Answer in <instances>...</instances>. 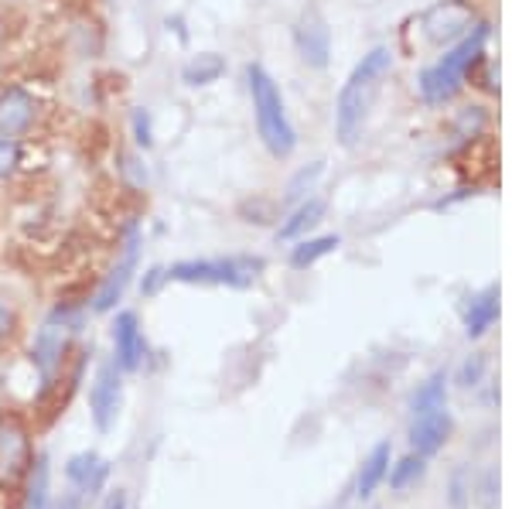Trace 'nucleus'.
Listing matches in <instances>:
<instances>
[{
  "instance_id": "f257e3e1",
  "label": "nucleus",
  "mask_w": 512,
  "mask_h": 509,
  "mask_svg": "<svg viewBox=\"0 0 512 509\" xmlns=\"http://www.w3.org/2000/svg\"><path fill=\"white\" fill-rule=\"evenodd\" d=\"M390 69H393L390 48H373L369 55H362V62L355 65L352 76L345 79L342 93H338V106H335V130L345 147H352L359 141L379 86H383V79L390 76Z\"/></svg>"
},
{
  "instance_id": "f03ea898",
  "label": "nucleus",
  "mask_w": 512,
  "mask_h": 509,
  "mask_svg": "<svg viewBox=\"0 0 512 509\" xmlns=\"http://www.w3.org/2000/svg\"><path fill=\"white\" fill-rule=\"evenodd\" d=\"M246 82H250V96H253L256 130H260L267 151L274 154V158H291L297 147V134H294L291 117H287L280 86L263 65H250V69H246Z\"/></svg>"
},
{
  "instance_id": "7ed1b4c3",
  "label": "nucleus",
  "mask_w": 512,
  "mask_h": 509,
  "mask_svg": "<svg viewBox=\"0 0 512 509\" xmlns=\"http://www.w3.org/2000/svg\"><path fill=\"white\" fill-rule=\"evenodd\" d=\"M489 38V28L478 24L468 38H461V45H454L441 62H434L431 69L420 72V93L427 103H448L465 82V72L472 69V62L482 55V45Z\"/></svg>"
},
{
  "instance_id": "20e7f679",
  "label": "nucleus",
  "mask_w": 512,
  "mask_h": 509,
  "mask_svg": "<svg viewBox=\"0 0 512 509\" xmlns=\"http://www.w3.org/2000/svg\"><path fill=\"white\" fill-rule=\"evenodd\" d=\"M168 281L178 284H219V287H250L263 274L260 257H202L178 260L168 270Z\"/></svg>"
},
{
  "instance_id": "39448f33",
  "label": "nucleus",
  "mask_w": 512,
  "mask_h": 509,
  "mask_svg": "<svg viewBox=\"0 0 512 509\" xmlns=\"http://www.w3.org/2000/svg\"><path fill=\"white\" fill-rule=\"evenodd\" d=\"M76 332H79V311H72V308H55L52 315L41 322V328L35 332V342H31V363L38 366V373L45 376V380H52V373L62 366Z\"/></svg>"
},
{
  "instance_id": "423d86ee",
  "label": "nucleus",
  "mask_w": 512,
  "mask_h": 509,
  "mask_svg": "<svg viewBox=\"0 0 512 509\" xmlns=\"http://www.w3.org/2000/svg\"><path fill=\"white\" fill-rule=\"evenodd\" d=\"M123 410V369L113 363H103L93 376L89 387V417H93L96 431H113Z\"/></svg>"
},
{
  "instance_id": "0eeeda50",
  "label": "nucleus",
  "mask_w": 512,
  "mask_h": 509,
  "mask_svg": "<svg viewBox=\"0 0 512 509\" xmlns=\"http://www.w3.org/2000/svg\"><path fill=\"white\" fill-rule=\"evenodd\" d=\"M147 359V342H144V328L134 311H120L113 318V363L123 373H137Z\"/></svg>"
},
{
  "instance_id": "6e6552de",
  "label": "nucleus",
  "mask_w": 512,
  "mask_h": 509,
  "mask_svg": "<svg viewBox=\"0 0 512 509\" xmlns=\"http://www.w3.org/2000/svg\"><path fill=\"white\" fill-rule=\"evenodd\" d=\"M137 246H140L137 236L130 233V240L123 243L120 260L113 264L110 274L103 277V284H99V291L93 298V311H99V315L113 311V308H117V301L127 294V287H130V281H134V274H137Z\"/></svg>"
},
{
  "instance_id": "1a4fd4ad",
  "label": "nucleus",
  "mask_w": 512,
  "mask_h": 509,
  "mask_svg": "<svg viewBox=\"0 0 512 509\" xmlns=\"http://www.w3.org/2000/svg\"><path fill=\"white\" fill-rule=\"evenodd\" d=\"M65 479H69V489L79 492L82 499H96V492L106 486L110 479V462L99 458L96 451H79L65 462Z\"/></svg>"
},
{
  "instance_id": "9d476101",
  "label": "nucleus",
  "mask_w": 512,
  "mask_h": 509,
  "mask_svg": "<svg viewBox=\"0 0 512 509\" xmlns=\"http://www.w3.org/2000/svg\"><path fill=\"white\" fill-rule=\"evenodd\" d=\"M451 414L448 407H431V410H417L414 414V424H410V441H414L417 455H434V451L444 448V441L451 438Z\"/></svg>"
},
{
  "instance_id": "9b49d317",
  "label": "nucleus",
  "mask_w": 512,
  "mask_h": 509,
  "mask_svg": "<svg viewBox=\"0 0 512 509\" xmlns=\"http://www.w3.org/2000/svg\"><path fill=\"white\" fill-rule=\"evenodd\" d=\"M297 52H301V59L308 65H315V69H325V65H328L332 35H328L325 21H321L315 11L304 14V21L297 24Z\"/></svg>"
},
{
  "instance_id": "f8f14e48",
  "label": "nucleus",
  "mask_w": 512,
  "mask_h": 509,
  "mask_svg": "<svg viewBox=\"0 0 512 509\" xmlns=\"http://www.w3.org/2000/svg\"><path fill=\"white\" fill-rule=\"evenodd\" d=\"M31 120H35V100L24 89H7L0 96V137L18 141V134L31 127Z\"/></svg>"
},
{
  "instance_id": "ddd939ff",
  "label": "nucleus",
  "mask_w": 512,
  "mask_h": 509,
  "mask_svg": "<svg viewBox=\"0 0 512 509\" xmlns=\"http://www.w3.org/2000/svg\"><path fill=\"white\" fill-rule=\"evenodd\" d=\"M390 441H379V445L369 451L366 462L359 469V479H355V496L359 499H369L373 492L383 486V479L390 475Z\"/></svg>"
},
{
  "instance_id": "4468645a",
  "label": "nucleus",
  "mask_w": 512,
  "mask_h": 509,
  "mask_svg": "<svg viewBox=\"0 0 512 509\" xmlns=\"http://www.w3.org/2000/svg\"><path fill=\"white\" fill-rule=\"evenodd\" d=\"M495 315H499V287H485L482 294H475V298H468V308H465V332L468 339H478V335L485 332Z\"/></svg>"
},
{
  "instance_id": "2eb2a0df",
  "label": "nucleus",
  "mask_w": 512,
  "mask_h": 509,
  "mask_svg": "<svg viewBox=\"0 0 512 509\" xmlns=\"http://www.w3.org/2000/svg\"><path fill=\"white\" fill-rule=\"evenodd\" d=\"M424 24H427L431 41H444V38H454L458 31H465L468 24H472V14L461 4H444V7H434Z\"/></svg>"
},
{
  "instance_id": "dca6fc26",
  "label": "nucleus",
  "mask_w": 512,
  "mask_h": 509,
  "mask_svg": "<svg viewBox=\"0 0 512 509\" xmlns=\"http://www.w3.org/2000/svg\"><path fill=\"white\" fill-rule=\"evenodd\" d=\"M226 76V59L216 52H202L195 55L192 62L181 69V79H185V86H212V82H219Z\"/></svg>"
},
{
  "instance_id": "f3484780",
  "label": "nucleus",
  "mask_w": 512,
  "mask_h": 509,
  "mask_svg": "<svg viewBox=\"0 0 512 509\" xmlns=\"http://www.w3.org/2000/svg\"><path fill=\"white\" fill-rule=\"evenodd\" d=\"M24 509H52V486H48V458L38 455L28 472V489H24Z\"/></svg>"
},
{
  "instance_id": "a211bd4d",
  "label": "nucleus",
  "mask_w": 512,
  "mask_h": 509,
  "mask_svg": "<svg viewBox=\"0 0 512 509\" xmlns=\"http://www.w3.org/2000/svg\"><path fill=\"white\" fill-rule=\"evenodd\" d=\"M321 216H325V202H321V199L301 202V205H297V209L291 212V219H287V223L277 229V236H280V240H297V236H304L311 226H318V223H321Z\"/></svg>"
},
{
  "instance_id": "6ab92c4d",
  "label": "nucleus",
  "mask_w": 512,
  "mask_h": 509,
  "mask_svg": "<svg viewBox=\"0 0 512 509\" xmlns=\"http://www.w3.org/2000/svg\"><path fill=\"white\" fill-rule=\"evenodd\" d=\"M338 236H315V240H301L291 250V267L297 270H304V267H311V264H318L321 257H328L332 250H338Z\"/></svg>"
},
{
  "instance_id": "aec40b11",
  "label": "nucleus",
  "mask_w": 512,
  "mask_h": 509,
  "mask_svg": "<svg viewBox=\"0 0 512 509\" xmlns=\"http://www.w3.org/2000/svg\"><path fill=\"white\" fill-rule=\"evenodd\" d=\"M420 475H424V455H410V458H403L400 465H393V472H390V486L393 489H407L410 482H417Z\"/></svg>"
},
{
  "instance_id": "412c9836",
  "label": "nucleus",
  "mask_w": 512,
  "mask_h": 509,
  "mask_svg": "<svg viewBox=\"0 0 512 509\" xmlns=\"http://www.w3.org/2000/svg\"><path fill=\"white\" fill-rule=\"evenodd\" d=\"M444 404V373H434L424 387L417 390L414 397V414L417 410H431V407H441Z\"/></svg>"
},
{
  "instance_id": "4be33fe9",
  "label": "nucleus",
  "mask_w": 512,
  "mask_h": 509,
  "mask_svg": "<svg viewBox=\"0 0 512 509\" xmlns=\"http://www.w3.org/2000/svg\"><path fill=\"white\" fill-rule=\"evenodd\" d=\"M134 134H137V144H140V147H151V144H154V134H151V113H147V110H134Z\"/></svg>"
},
{
  "instance_id": "5701e85b",
  "label": "nucleus",
  "mask_w": 512,
  "mask_h": 509,
  "mask_svg": "<svg viewBox=\"0 0 512 509\" xmlns=\"http://www.w3.org/2000/svg\"><path fill=\"white\" fill-rule=\"evenodd\" d=\"M18 164V141L14 137H0V178Z\"/></svg>"
},
{
  "instance_id": "b1692460",
  "label": "nucleus",
  "mask_w": 512,
  "mask_h": 509,
  "mask_svg": "<svg viewBox=\"0 0 512 509\" xmlns=\"http://www.w3.org/2000/svg\"><path fill=\"white\" fill-rule=\"evenodd\" d=\"M321 171H325V168H321V161H318V164H311V168H304L301 175H297L294 182H291V188H287V192H291V199H294V195H301L304 188L315 185V178L321 175Z\"/></svg>"
},
{
  "instance_id": "393cba45",
  "label": "nucleus",
  "mask_w": 512,
  "mask_h": 509,
  "mask_svg": "<svg viewBox=\"0 0 512 509\" xmlns=\"http://www.w3.org/2000/svg\"><path fill=\"white\" fill-rule=\"evenodd\" d=\"M99 509H130L127 489H110V492H106L103 503H99Z\"/></svg>"
},
{
  "instance_id": "a878e982",
  "label": "nucleus",
  "mask_w": 512,
  "mask_h": 509,
  "mask_svg": "<svg viewBox=\"0 0 512 509\" xmlns=\"http://www.w3.org/2000/svg\"><path fill=\"white\" fill-rule=\"evenodd\" d=\"M161 281H168L164 267H151V270H147V277H144V294H154V291H158V284H161Z\"/></svg>"
},
{
  "instance_id": "bb28decb",
  "label": "nucleus",
  "mask_w": 512,
  "mask_h": 509,
  "mask_svg": "<svg viewBox=\"0 0 512 509\" xmlns=\"http://www.w3.org/2000/svg\"><path fill=\"white\" fill-rule=\"evenodd\" d=\"M89 503H86V499H82L79 496V492H65V496H62V503H59V509H86Z\"/></svg>"
},
{
  "instance_id": "cd10ccee",
  "label": "nucleus",
  "mask_w": 512,
  "mask_h": 509,
  "mask_svg": "<svg viewBox=\"0 0 512 509\" xmlns=\"http://www.w3.org/2000/svg\"><path fill=\"white\" fill-rule=\"evenodd\" d=\"M478 373H482V356H475V366L472 363L465 366V373H461V383H465V387H472V383L478 380Z\"/></svg>"
}]
</instances>
